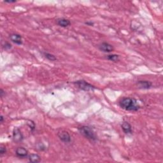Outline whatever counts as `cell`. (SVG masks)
Returning <instances> with one entry per match:
<instances>
[{"label":"cell","instance_id":"cell-18","mask_svg":"<svg viewBox=\"0 0 163 163\" xmlns=\"http://www.w3.org/2000/svg\"><path fill=\"white\" fill-rule=\"evenodd\" d=\"M0 93H1V97L3 98V96H4L5 91H4V90H3L2 89H1V90H0Z\"/></svg>","mask_w":163,"mask_h":163},{"label":"cell","instance_id":"cell-8","mask_svg":"<svg viewBox=\"0 0 163 163\" xmlns=\"http://www.w3.org/2000/svg\"><path fill=\"white\" fill-rule=\"evenodd\" d=\"M137 85L140 89H149L152 86V83L147 80H140L137 82Z\"/></svg>","mask_w":163,"mask_h":163},{"label":"cell","instance_id":"cell-16","mask_svg":"<svg viewBox=\"0 0 163 163\" xmlns=\"http://www.w3.org/2000/svg\"><path fill=\"white\" fill-rule=\"evenodd\" d=\"M6 152V149L5 147L1 146L0 147V154H1V155H4Z\"/></svg>","mask_w":163,"mask_h":163},{"label":"cell","instance_id":"cell-14","mask_svg":"<svg viewBox=\"0 0 163 163\" xmlns=\"http://www.w3.org/2000/svg\"><path fill=\"white\" fill-rule=\"evenodd\" d=\"M43 55H44L45 58H47L48 60L51 61H55L57 60L56 57L54 55H53L52 54H50V53L44 52L43 53Z\"/></svg>","mask_w":163,"mask_h":163},{"label":"cell","instance_id":"cell-21","mask_svg":"<svg viewBox=\"0 0 163 163\" xmlns=\"http://www.w3.org/2000/svg\"><path fill=\"white\" fill-rule=\"evenodd\" d=\"M0 119H1V122L3 123V120H4V117H3V115H1V117H0Z\"/></svg>","mask_w":163,"mask_h":163},{"label":"cell","instance_id":"cell-20","mask_svg":"<svg viewBox=\"0 0 163 163\" xmlns=\"http://www.w3.org/2000/svg\"><path fill=\"white\" fill-rule=\"evenodd\" d=\"M5 2L6 3H16V0H14V1H5Z\"/></svg>","mask_w":163,"mask_h":163},{"label":"cell","instance_id":"cell-11","mask_svg":"<svg viewBox=\"0 0 163 163\" xmlns=\"http://www.w3.org/2000/svg\"><path fill=\"white\" fill-rule=\"evenodd\" d=\"M56 22H57V24L62 28H66L68 26H70L71 24L70 21L65 18L58 19L56 21Z\"/></svg>","mask_w":163,"mask_h":163},{"label":"cell","instance_id":"cell-13","mask_svg":"<svg viewBox=\"0 0 163 163\" xmlns=\"http://www.w3.org/2000/svg\"><path fill=\"white\" fill-rule=\"evenodd\" d=\"M107 59L113 62H117L119 61V56L117 54H109L107 56Z\"/></svg>","mask_w":163,"mask_h":163},{"label":"cell","instance_id":"cell-5","mask_svg":"<svg viewBox=\"0 0 163 163\" xmlns=\"http://www.w3.org/2000/svg\"><path fill=\"white\" fill-rule=\"evenodd\" d=\"M59 138L61 142L65 143H69L71 141V137L70 135L66 131H61L58 133Z\"/></svg>","mask_w":163,"mask_h":163},{"label":"cell","instance_id":"cell-19","mask_svg":"<svg viewBox=\"0 0 163 163\" xmlns=\"http://www.w3.org/2000/svg\"><path fill=\"white\" fill-rule=\"evenodd\" d=\"M85 24L87 25H89V26H93L94 25V23L92 22H86Z\"/></svg>","mask_w":163,"mask_h":163},{"label":"cell","instance_id":"cell-2","mask_svg":"<svg viewBox=\"0 0 163 163\" xmlns=\"http://www.w3.org/2000/svg\"><path fill=\"white\" fill-rule=\"evenodd\" d=\"M78 131L82 136H84L85 138L88 139L90 141H96L97 136L96 135L95 132L93 131V129L88 126H82L78 127Z\"/></svg>","mask_w":163,"mask_h":163},{"label":"cell","instance_id":"cell-10","mask_svg":"<svg viewBox=\"0 0 163 163\" xmlns=\"http://www.w3.org/2000/svg\"><path fill=\"white\" fill-rule=\"evenodd\" d=\"M121 127H122V130L125 134H126V135L132 134V126L129 122L124 121V122H122V125H121Z\"/></svg>","mask_w":163,"mask_h":163},{"label":"cell","instance_id":"cell-12","mask_svg":"<svg viewBox=\"0 0 163 163\" xmlns=\"http://www.w3.org/2000/svg\"><path fill=\"white\" fill-rule=\"evenodd\" d=\"M28 159H29V162H33V163H37V162H40L41 157L39 155L36 154H32L29 155Z\"/></svg>","mask_w":163,"mask_h":163},{"label":"cell","instance_id":"cell-1","mask_svg":"<svg viewBox=\"0 0 163 163\" xmlns=\"http://www.w3.org/2000/svg\"><path fill=\"white\" fill-rule=\"evenodd\" d=\"M119 106L126 111L137 112L140 109L138 101L132 98H124L119 101Z\"/></svg>","mask_w":163,"mask_h":163},{"label":"cell","instance_id":"cell-6","mask_svg":"<svg viewBox=\"0 0 163 163\" xmlns=\"http://www.w3.org/2000/svg\"><path fill=\"white\" fill-rule=\"evenodd\" d=\"M99 49L103 52L110 53L114 50V48L111 44L107 42H103L99 45Z\"/></svg>","mask_w":163,"mask_h":163},{"label":"cell","instance_id":"cell-9","mask_svg":"<svg viewBox=\"0 0 163 163\" xmlns=\"http://www.w3.org/2000/svg\"><path fill=\"white\" fill-rule=\"evenodd\" d=\"M10 38L12 42L17 45H21L22 44V36L21 35H19V34H16V33L12 34V35H10Z\"/></svg>","mask_w":163,"mask_h":163},{"label":"cell","instance_id":"cell-7","mask_svg":"<svg viewBox=\"0 0 163 163\" xmlns=\"http://www.w3.org/2000/svg\"><path fill=\"white\" fill-rule=\"evenodd\" d=\"M16 154L18 157L21 159L28 157V151L24 147H18L16 150Z\"/></svg>","mask_w":163,"mask_h":163},{"label":"cell","instance_id":"cell-3","mask_svg":"<svg viewBox=\"0 0 163 163\" xmlns=\"http://www.w3.org/2000/svg\"><path fill=\"white\" fill-rule=\"evenodd\" d=\"M75 85H77L79 89H80L84 91H90V90H94L96 89V87L93 85L89 84L84 80H79L75 81L73 82Z\"/></svg>","mask_w":163,"mask_h":163},{"label":"cell","instance_id":"cell-17","mask_svg":"<svg viewBox=\"0 0 163 163\" xmlns=\"http://www.w3.org/2000/svg\"><path fill=\"white\" fill-rule=\"evenodd\" d=\"M5 49H10L12 48V45H11V44H10L9 43H5Z\"/></svg>","mask_w":163,"mask_h":163},{"label":"cell","instance_id":"cell-4","mask_svg":"<svg viewBox=\"0 0 163 163\" xmlns=\"http://www.w3.org/2000/svg\"><path fill=\"white\" fill-rule=\"evenodd\" d=\"M13 141L16 143H20L24 139V136L22 135V132L19 128H15L13 131L12 134Z\"/></svg>","mask_w":163,"mask_h":163},{"label":"cell","instance_id":"cell-15","mask_svg":"<svg viewBox=\"0 0 163 163\" xmlns=\"http://www.w3.org/2000/svg\"><path fill=\"white\" fill-rule=\"evenodd\" d=\"M27 124L28 125V126L29 127V128L31 130V131L35 130V123L33 122V121L29 120Z\"/></svg>","mask_w":163,"mask_h":163}]
</instances>
